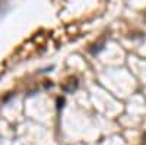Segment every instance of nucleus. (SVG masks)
<instances>
[{
  "label": "nucleus",
  "instance_id": "nucleus-1",
  "mask_svg": "<svg viewBox=\"0 0 146 145\" xmlns=\"http://www.w3.org/2000/svg\"><path fill=\"white\" fill-rule=\"evenodd\" d=\"M76 88H78V78H75V76H69L63 82V90L66 92H73Z\"/></svg>",
  "mask_w": 146,
  "mask_h": 145
},
{
  "label": "nucleus",
  "instance_id": "nucleus-2",
  "mask_svg": "<svg viewBox=\"0 0 146 145\" xmlns=\"http://www.w3.org/2000/svg\"><path fill=\"white\" fill-rule=\"evenodd\" d=\"M104 45H105V38H101L100 41H96V43H94L91 47H89V51L92 53V54H96V53H100L102 48H104Z\"/></svg>",
  "mask_w": 146,
  "mask_h": 145
},
{
  "label": "nucleus",
  "instance_id": "nucleus-3",
  "mask_svg": "<svg viewBox=\"0 0 146 145\" xmlns=\"http://www.w3.org/2000/svg\"><path fill=\"white\" fill-rule=\"evenodd\" d=\"M63 104H64V100H63V98H62V100H58V108H62Z\"/></svg>",
  "mask_w": 146,
  "mask_h": 145
},
{
  "label": "nucleus",
  "instance_id": "nucleus-4",
  "mask_svg": "<svg viewBox=\"0 0 146 145\" xmlns=\"http://www.w3.org/2000/svg\"><path fill=\"white\" fill-rule=\"evenodd\" d=\"M142 145H146V134H145L143 138H142Z\"/></svg>",
  "mask_w": 146,
  "mask_h": 145
},
{
  "label": "nucleus",
  "instance_id": "nucleus-5",
  "mask_svg": "<svg viewBox=\"0 0 146 145\" xmlns=\"http://www.w3.org/2000/svg\"><path fill=\"white\" fill-rule=\"evenodd\" d=\"M145 22H146V15H145Z\"/></svg>",
  "mask_w": 146,
  "mask_h": 145
}]
</instances>
